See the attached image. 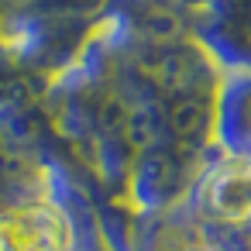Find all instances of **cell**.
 Here are the masks:
<instances>
[{"label":"cell","instance_id":"6da1fadb","mask_svg":"<svg viewBox=\"0 0 251 251\" xmlns=\"http://www.w3.org/2000/svg\"><path fill=\"white\" fill-rule=\"evenodd\" d=\"M69 230L55 210H11L0 213V251H62Z\"/></svg>","mask_w":251,"mask_h":251},{"label":"cell","instance_id":"3957f363","mask_svg":"<svg viewBox=\"0 0 251 251\" xmlns=\"http://www.w3.org/2000/svg\"><path fill=\"white\" fill-rule=\"evenodd\" d=\"M193 251H217V248H193Z\"/></svg>","mask_w":251,"mask_h":251},{"label":"cell","instance_id":"7a4b0ae2","mask_svg":"<svg viewBox=\"0 0 251 251\" xmlns=\"http://www.w3.org/2000/svg\"><path fill=\"white\" fill-rule=\"evenodd\" d=\"M210 210L224 220H248L251 217V162H234L220 169L206 186Z\"/></svg>","mask_w":251,"mask_h":251}]
</instances>
